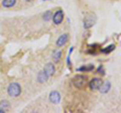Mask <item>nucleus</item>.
Instances as JSON below:
<instances>
[{"instance_id":"obj_1","label":"nucleus","mask_w":121,"mask_h":113,"mask_svg":"<svg viewBox=\"0 0 121 113\" xmlns=\"http://www.w3.org/2000/svg\"><path fill=\"white\" fill-rule=\"evenodd\" d=\"M96 22H97L96 14L93 13V12H89L84 16V19H83V26H84L85 29H89L91 27H93V26L96 24Z\"/></svg>"},{"instance_id":"obj_2","label":"nucleus","mask_w":121,"mask_h":113,"mask_svg":"<svg viewBox=\"0 0 121 113\" xmlns=\"http://www.w3.org/2000/svg\"><path fill=\"white\" fill-rule=\"evenodd\" d=\"M88 82V77L85 75H76V76L72 79V83L76 88L78 89H84L85 86Z\"/></svg>"},{"instance_id":"obj_3","label":"nucleus","mask_w":121,"mask_h":113,"mask_svg":"<svg viewBox=\"0 0 121 113\" xmlns=\"http://www.w3.org/2000/svg\"><path fill=\"white\" fill-rule=\"evenodd\" d=\"M7 93L11 97H18L21 93V87L18 83H11L7 88Z\"/></svg>"},{"instance_id":"obj_4","label":"nucleus","mask_w":121,"mask_h":113,"mask_svg":"<svg viewBox=\"0 0 121 113\" xmlns=\"http://www.w3.org/2000/svg\"><path fill=\"white\" fill-rule=\"evenodd\" d=\"M102 83H103V81H102L100 78H93L92 80H91V82L89 83L90 89L92 90V91H97V90H99Z\"/></svg>"},{"instance_id":"obj_5","label":"nucleus","mask_w":121,"mask_h":113,"mask_svg":"<svg viewBox=\"0 0 121 113\" xmlns=\"http://www.w3.org/2000/svg\"><path fill=\"white\" fill-rule=\"evenodd\" d=\"M64 19V11L63 10H58L56 11L55 14L52 15V21L56 25H59L63 22Z\"/></svg>"},{"instance_id":"obj_6","label":"nucleus","mask_w":121,"mask_h":113,"mask_svg":"<svg viewBox=\"0 0 121 113\" xmlns=\"http://www.w3.org/2000/svg\"><path fill=\"white\" fill-rule=\"evenodd\" d=\"M48 99H50V101L52 104H59L60 102L62 97H60V94L59 91H52L50 93V96H48Z\"/></svg>"},{"instance_id":"obj_7","label":"nucleus","mask_w":121,"mask_h":113,"mask_svg":"<svg viewBox=\"0 0 121 113\" xmlns=\"http://www.w3.org/2000/svg\"><path fill=\"white\" fill-rule=\"evenodd\" d=\"M68 39H69V35H68V33H64V35H60L59 39H56V47H59V48L64 47L68 43Z\"/></svg>"},{"instance_id":"obj_8","label":"nucleus","mask_w":121,"mask_h":113,"mask_svg":"<svg viewBox=\"0 0 121 113\" xmlns=\"http://www.w3.org/2000/svg\"><path fill=\"white\" fill-rule=\"evenodd\" d=\"M43 71L48 74V77H52V75H55L56 68H55V66H54V64H52V63H48L47 65L44 66Z\"/></svg>"},{"instance_id":"obj_9","label":"nucleus","mask_w":121,"mask_h":113,"mask_svg":"<svg viewBox=\"0 0 121 113\" xmlns=\"http://www.w3.org/2000/svg\"><path fill=\"white\" fill-rule=\"evenodd\" d=\"M110 89H111V83L109 81H106L104 83H102V85L99 88V91L102 94H106V93H108L109 91H110Z\"/></svg>"},{"instance_id":"obj_10","label":"nucleus","mask_w":121,"mask_h":113,"mask_svg":"<svg viewBox=\"0 0 121 113\" xmlns=\"http://www.w3.org/2000/svg\"><path fill=\"white\" fill-rule=\"evenodd\" d=\"M50 78L48 76V74L44 72V71H40V72H39V74H37V82L40 83V84H43V83H45L48 81V79Z\"/></svg>"},{"instance_id":"obj_11","label":"nucleus","mask_w":121,"mask_h":113,"mask_svg":"<svg viewBox=\"0 0 121 113\" xmlns=\"http://www.w3.org/2000/svg\"><path fill=\"white\" fill-rule=\"evenodd\" d=\"M95 69L93 64H89V65H84L77 69V72H92Z\"/></svg>"},{"instance_id":"obj_12","label":"nucleus","mask_w":121,"mask_h":113,"mask_svg":"<svg viewBox=\"0 0 121 113\" xmlns=\"http://www.w3.org/2000/svg\"><path fill=\"white\" fill-rule=\"evenodd\" d=\"M10 108V104L7 100H2L0 101V113H3V112H6L8 111Z\"/></svg>"},{"instance_id":"obj_13","label":"nucleus","mask_w":121,"mask_h":113,"mask_svg":"<svg viewBox=\"0 0 121 113\" xmlns=\"http://www.w3.org/2000/svg\"><path fill=\"white\" fill-rule=\"evenodd\" d=\"M15 3H16V0H3L2 6L5 8H10V7L15 5Z\"/></svg>"},{"instance_id":"obj_14","label":"nucleus","mask_w":121,"mask_h":113,"mask_svg":"<svg viewBox=\"0 0 121 113\" xmlns=\"http://www.w3.org/2000/svg\"><path fill=\"white\" fill-rule=\"evenodd\" d=\"M114 50H115V44H110V46H107L106 48H102L101 52H103V54H105V55H108V54H110V52H113Z\"/></svg>"},{"instance_id":"obj_15","label":"nucleus","mask_w":121,"mask_h":113,"mask_svg":"<svg viewBox=\"0 0 121 113\" xmlns=\"http://www.w3.org/2000/svg\"><path fill=\"white\" fill-rule=\"evenodd\" d=\"M62 55H63L62 51H56L55 54L52 55V60H54V62L55 63H59L60 60L62 59Z\"/></svg>"},{"instance_id":"obj_16","label":"nucleus","mask_w":121,"mask_h":113,"mask_svg":"<svg viewBox=\"0 0 121 113\" xmlns=\"http://www.w3.org/2000/svg\"><path fill=\"white\" fill-rule=\"evenodd\" d=\"M73 51H74V47H71V48H70V52H69V55H68V56H67V66H68V68H69L70 70L72 69L71 55H72V52H73Z\"/></svg>"},{"instance_id":"obj_17","label":"nucleus","mask_w":121,"mask_h":113,"mask_svg":"<svg viewBox=\"0 0 121 113\" xmlns=\"http://www.w3.org/2000/svg\"><path fill=\"white\" fill-rule=\"evenodd\" d=\"M43 20H44V21H50L52 18V12L51 10L45 11V12L43 13Z\"/></svg>"},{"instance_id":"obj_18","label":"nucleus","mask_w":121,"mask_h":113,"mask_svg":"<svg viewBox=\"0 0 121 113\" xmlns=\"http://www.w3.org/2000/svg\"><path fill=\"white\" fill-rule=\"evenodd\" d=\"M97 73L98 74H102V75H105V70H104V66L103 65H100L97 69Z\"/></svg>"},{"instance_id":"obj_19","label":"nucleus","mask_w":121,"mask_h":113,"mask_svg":"<svg viewBox=\"0 0 121 113\" xmlns=\"http://www.w3.org/2000/svg\"><path fill=\"white\" fill-rule=\"evenodd\" d=\"M24 1H25V2H28V1H30V0H24Z\"/></svg>"},{"instance_id":"obj_20","label":"nucleus","mask_w":121,"mask_h":113,"mask_svg":"<svg viewBox=\"0 0 121 113\" xmlns=\"http://www.w3.org/2000/svg\"><path fill=\"white\" fill-rule=\"evenodd\" d=\"M43 1H48V0H43Z\"/></svg>"}]
</instances>
